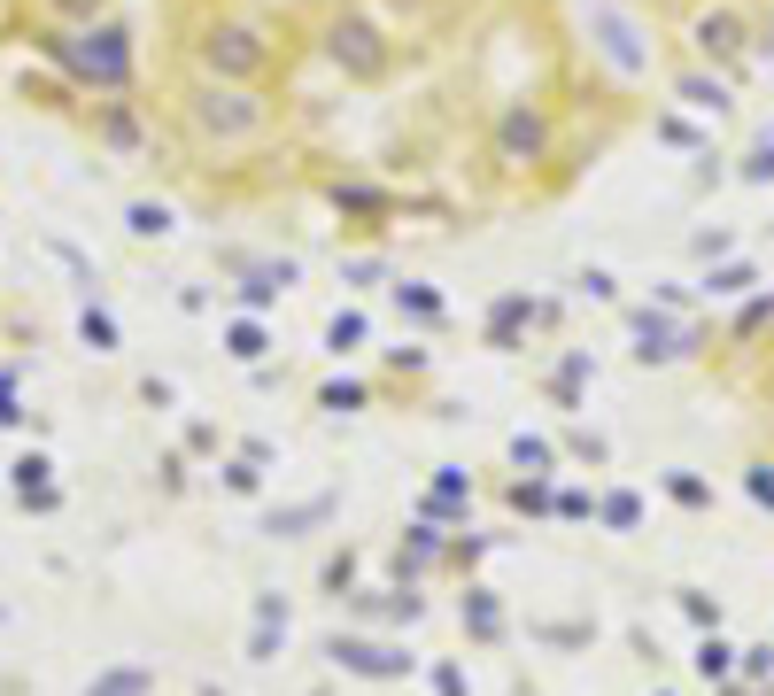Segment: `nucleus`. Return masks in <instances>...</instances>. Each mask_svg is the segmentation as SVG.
<instances>
[{
	"label": "nucleus",
	"mask_w": 774,
	"mask_h": 696,
	"mask_svg": "<svg viewBox=\"0 0 774 696\" xmlns=\"http://www.w3.org/2000/svg\"><path fill=\"white\" fill-rule=\"evenodd\" d=\"M39 116L209 225L449 256L566 217L666 109L774 55V0H0Z\"/></svg>",
	"instance_id": "f257e3e1"
},
{
	"label": "nucleus",
	"mask_w": 774,
	"mask_h": 696,
	"mask_svg": "<svg viewBox=\"0 0 774 696\" xmlns=\"http://www.w3.org/2000/svg\"><path fill=\"white\" fill-rule=\"evenodd\" d=\"M682 372L697 403L713 410L720 464L744 511L774 534V271L682 348Z\"/></svg>",
	"instance_id": "f03ea898"
}]
</instances>
